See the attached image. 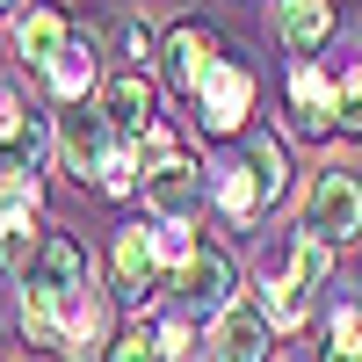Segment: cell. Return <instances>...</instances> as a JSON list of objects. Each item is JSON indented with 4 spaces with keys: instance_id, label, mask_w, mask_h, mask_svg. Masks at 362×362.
<instances>
[{
    "instance_id": "6da1fadb",
    "label": "cell",
    "mask_w": 362,
    "mask_h": 362,
    "mask_svg": "<svg viewBox=\"0 0 362 362\" xmlns=\"http://www.w3.org/2000/svg\"><path fill=\"white\" fill-rule=\"evenodd\" d=\"M305 232L326 239V247H348V239L362 232V181L355 174H319L312 189H305Z\"/></svg>"
},
{
    "instance_id": "7a4b0ae2",
    "label": "cell",
    "mask_w": 362,
    "mask_h": 362,
    "mask_svg": "<svg viewBox=\"0 0 362 362\" xmlns=\"http://www.w3.org/2000/svg\"><path fill=\"white\" fill-rule=\"evenodd\" d=\"M160 268H167L160 232L131 225L124 239H116V305H153V297H160Z\"/></svg>"
},
{
    "instance_id": "3957f363",
    "label": "cell",
    "mask_w": 362,
    "mask_h": 362,
    "mask_svg": "<svg viewBox=\"0 0 362 362\" xmlns=\"http://www.w3.org/2000/svg\"><path fill=\"white\" fill-rule=\"evenodd\" d=\"M268 341H276V326H268L261 297H247V305H225L218 326H210V348H218V362H268V355H276Z\"/></svg>"
},
{
    "instance_id": "277c9868",
    "label": "cell",
    "mask_w": 362,
    "mask_h": 362,
    "mask_svg": "<svg viewBox=\"0 0 362 362\" xmlns=\"http://www.w3.org/2000/svg\"><path fill=\"white\" fill-rule=\"evenodd\" d=\"M196 124L203 131H239V116L254 109V73L247 66H232V58H218V66H210V80L196 87Z\"/></svg>"
},
{
    "instance_id": "5b68a950",
    "label": "cell",
    "mask_w": 362,
    "mask_h": 362,
    "mask_svg": "<svg viewBox=\"0 0 362 362\" xmlns=\"http://www.w3.org/2000/svg\"><path fill=\"white\" fill-rule=\"evenodd\" d=\"M174 290L189 297V305H203V312H225L232 305V254L196 239V247L181 254V268H174Z\"/></svg>"
},
{
    "instance_id": "8992f818",
    "label": "cell",
    "mask_w": 362,
    "mask_h": 362,
    "mask_svg": "<svg viewBox=\"0 0 362 362\" xmlns=\"http://www.w3.org/2000/svg\"><path fill=\"white\" fill-rule=\"evenodd\" d=\"M109 145H116V131H109V116H102V109H73V116H58V160H66L73 181L102 174Z\"/></svg>"
},
{
    "instance_id": "52a82bcc",
    "label": "cell",
    "mask_w": 362,
    "mask_h": 362,
    "mask_svg": "<svg viewBox=\"0 0 362 362\" xmlns=\"http://www.w3.org/2000/svg\"><path fill=\"white\" fill-rule=\"evenodd\" d=\"M145 203L160 210V218H189V210L203 203V167L196 160H181V153H167V160H153L145 167Z\"/></svg>"
},
{
    "instance_id": "ba28073f",
    "label": "cell",
    "mask_w": 362,
    "mask_h": 362,
    "mask_svg": "<svg viewBox=\"0 0 362 362\" xmlns=\"http://www.w3.org/2000/svg\"><path fill=\"white\" fill-rule=\"evenodd\" d=\"M102 116H109L116 138H145V131L160 124V95L145 87V73H124V80L102 87Z\"/></svg>"
},
{
    "instance_id": "9c48e42d",
    "label": "cell",
    "mask_w": 362,
    "mask_h": 362,
    "mask_svg": "<svg viewBox=\"0 0 362 362\" xmlns=\"http://www.w3.org/2000/svg\"><path fill=\"white\" fill-rule=\"evenodd\" d=\"M210 66H218V37H210L203 22H181L167 37V80L181 87V95H196V87L210 80Z\"/></svg>"
},
{
    "instance_id": "30bf717a",
    "label": "cell",
    "mask_w": 362,
    "mask_h": 362,
    "mask_svg": "<svg viewBox=\"0 0 362 362\" xmlns=\"http://www.w3.org/2000/svg\"><path fill=\"white\" fill-rule=\"evenodd\" d=\"M66 44H73V37H66V15H58V8H29V15H15V51H22L37 73H44Z\"/></svg>"
},
{
    "instance_id": "8fae6325",
    "label": "cell",
    "mask_w": 362,
    "mask_h": 362,
    "mask_svg": "<svg viewBox=\"0 0 362 362\" xmlns=\"http://www.w3.org/2000/svg\"><path fill=\"white\" fill-rule=\"evenodd\" d=\"M290 109H297V131H334V87H326L305 58H297V73H290Z\"/></svg>"
},
{
    "instance_id": "7c38bea8",
    "label": "cell",
    "mask_w": 362,
    "mask_h": 362,
    "mask_svg": "<svg viewBox=\"0 0 362 362\" xmlns=\"http://www.w3.org/2000/svg\"><path fill=\"white\" fill-rule=\"evenodd\" d=\"M326 37H334V8L326 0H283V44L297 58H312Z\"/></svg>"
},
{
    "instance_id": "4fadbf2b",
    "label": "cell",
    "mask_w": 362,
    "mask_h": 362,
    "mask_svg": "<svg viewBox=\"0 0 362 362\" xmlns=\"http://www.w3.org/2000/svg\"><path fill=\"white\" fill-rule=\"evenodd\" d=\"M261 312H268L276 334H283V326H305L312 319V283H297V268H290V276H268L261 283Z\"/></svg>"
},
{
    "instance_id": "5bb4252c",
    "label": "cell",
    "mask_w": 362,
    "mask_h": 362,
    "mask_svg": "<svg viewBox=\"0 0 362 362\" xmlns=\"http://www.w3.org/2000/svg\"><path fill=\"white\" fill-rule=\"evenodd\" d=\"M44 153H51V124L44 116H22V124L8 131V145H0V174H37Z\"/></svg>"
},
{
    "instance_id": "9a60e30c",
    "label": "cell",
    "mask_w": 362,
    "mask_h": 362,
    "mask_svg": "<svg viewBox=\"0 0 362 362\" xmlns=\"http://www.w3.org/2000/svg\"><path fill=\"white\" fill-rule=\"evenodd\" d=\"M247 174H254V189H261V210L268 203H283V189H290V167H283V145L276 138H247Z\"/></svg>"
},
{
    "instance_id": "2e32d148",
    "label": "cell",
    "mask_w": 362,
    "mask_h": 362,
    "mask_svg": "<svg viewBox=\"0 0 362 362\" xmlns=\"http://www.w3.org/2000/svg\"><path fill=\"white\" fill-rule=\"evenodd\" d=\"M44 80H51V95H58V102H80L87 87H95V51L66 44V51H58L51 66H44Z\"/></svg>"
},
{
    "instance_id": "e0dca14e",
    "label": "cell",
    "mask_w": 362,
    "mask_h": 362,
    "mask_svg": "<svg viewBox=\"0 0 362 362\" xmlns=\"http://www.w3.org/2000/svg\"><path fill=\"white\" fill-rule=\"evenodd\" d=\"M218 210H225L232 225H254V218H261V189H254V174H247V160L218 174Z\"/></svg>"
},
{
    "instance_id": "ac0fdd59",
    "label": "cell",
    "mask_w": 362,
    "mask_h": 362,
    "mask_svg": "<svg viewBox=\"0 0 362 362\" xmlns=\"http://www.w3.org/2000/svg\"><path fill=\"white\" fill-rule=\"evenodd\" d=\"M29 218H37V181L0 174V232H29Z\"/></svg>"
},
{
    "instance_id": "d6986e66",
    "label": "cell",
    "mask_w": 362,
    "mask_h": 362,
    "mask_svg": "<svg viewBox=\"0 0 362 362\" xmlns=\"http://www.w3.org/2000/svg\"><path fill=\"white\" fill-rule=\"evenodd\" d=\"M319 362H362V312H355V305H341V312H334Z\"/></svg>"
},
{
    "instance_id": "ffe728a7",
    "label": "cell",
    "mask_w": 362,
    "mask_h": 362,
    "mask_svg": "<svg viewBox=\"0 0 362 362\" xmlns=\"http://www.w3.org/2000/svg\"><path fill=\"white\" fill-rule=\"evenodd\" d=\"M138 181H145V160L131 153V138H116V145H109V160H102V189H109V196H131Z\"/></svg>"
},
{
    "instance_id": "44dd1931",
    "label": "cell",
    "mask_w": 362,
    "mask_h": 362,
    "mask_svg": "<svg viewBox=\"0 0 362 362\" xmlns=\"http://www.w3.org/2000/svg\"><path fill=\"white\" fill-rule=\"evenodd\" d=\"M153 341H160V362H203V341H196V326H189V319H167Z\"/></svg>"
},
{
    "instance_id": "7402d4cb",
    "label": "cell",
    "mask_w": 362,
    "mask_h": 362,
    "mask_svg": "<svg viewBox=\"0 0 362 362\" xmlns=\"http://www.w3.org/2000/svg\"><path fill=\"white\" fill-rule=\"evenodd\" d=\"M334 131L362 138V66H348V80H341V95H334Z\"/></svg>"
},
{
    "instance_id": "603a6c76",
    "label": "cell",
    "mask_w": 362,
    "mask_h": 362,
    "mask_svg": "<svg viewBox=\"0 0 362 362\" xmlns=\"http://www.w3.org/2000/svg\"><path fill=\"white\" fill-rule=\"evenodd\" d=\"M116 44H124L131 58H153V29H145L138 15H124V22H116Z\"/></svg>"
},
{
    "instance_id": "cb8c5ba5",
    "label": "cell",
    "mask_w": 362,
    "mask_h": 362,
    "mask_svg": "<svg viewBox=\"0 0 362 362\" xmlns=\"http://www.w3.org/2000/svg\"><path fill=\"white\" fill-rule=\"evenodd\" d=\"M116 362H160V341H153V334H131V341H116Z\"/></svg>"
},
{
    "instance_id": "d4e9b609",
    "label": "cell",
    "mask_w": 362,
    "mask_h": 362,
    "mask_svg": "<svg viewBox=\"0 0 362 362\" xmlns=\"http://www.w3.org/2000/svg\"><path fill=\"white\" fill-rule=\"evenodd\" d=\"M22 116H29V109H22V102H15V95H8V87H0V145H8V131H15V124H22Z\"/></svg>"
},
{
    "instance_id": "484cf974",
    "label": "cell",
    "mask_w": 362,
    "mask_h": 362,
    "mask_svg": "<svg viewBox=\"0 0 362 362\" xmlns=\"http://www.w3.org/2000/svg\"><path fill=\"white\" fill-rule=\"evenodd\" d=\"M0 8H15V0H0Z\"/></svg>"
}]
</instances>
